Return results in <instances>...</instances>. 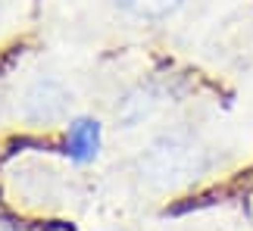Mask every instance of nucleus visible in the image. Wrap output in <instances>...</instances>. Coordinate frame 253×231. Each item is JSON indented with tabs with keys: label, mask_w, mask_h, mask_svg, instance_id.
I'll return each mask as SVG.
<instances>
[{
	"label": "nucleus",
	"mask_w": 253,
	"mask_h": 231,
	"mask_svg": "<svg viewBox=\"0 0 253 231\" xmlns=\"http://www.w3.org/2000/svg\"><path fill=\"white\" fill-rule=\"evenodd\" d=\"M203 166L200 150L188 141L178 138H166L141 156V172L147 175L153 185H178L188 181L191 175H197Z\"/></svg>",
	"instance_id": "1"
},
{
	"label": "nucleus",
	"mask_w": 253,
	"mask_h": 231,
	"mask_svg": "<svg viewBox=\"0 0 253 231\" xmlns=\"http://www.w3.org/2000/svg\"><path fill=\"white\" fill-rule=\"evenodd\" d=\"M66 147H69L72 159L87 162L94 159L97 147H100V125L91 119H79L75 125H69V138H66Z\"/></svg>",
	"instance_id": "2"
},
{
	"label": "nucleus",
	"mask_w": 253,
	"mask_h": 231,
	"mask_svg": "<svg viewBox=\"0 0 253 231\" xmlns=\"http://www.w3.org/2000/svg\"><path fill=\"white\" fill-rule=\"evenodd\" d=\"M66 110V94L56 88V84H38L32 91V97H28V113L35 116V119H56Z\"/></svg>",
	"instance_id": "3"
},
{
	"label": "nucleus",
	"mask_w": 253,
	"mask_h": 231,
	"mask_svg": "<svg viewBox=\"0 0 253 231\" xmlns=\"http://www.w3.org/2000/svg\"><path fill=\"white\" fill-rule=\"evenodd\" d=\"M178 3H181V0H119V6H125L128 13H134V16H147V19H153V16H166V13H172Z\"/></svg>",
	"instance_id": "4"
}]
</instances>
